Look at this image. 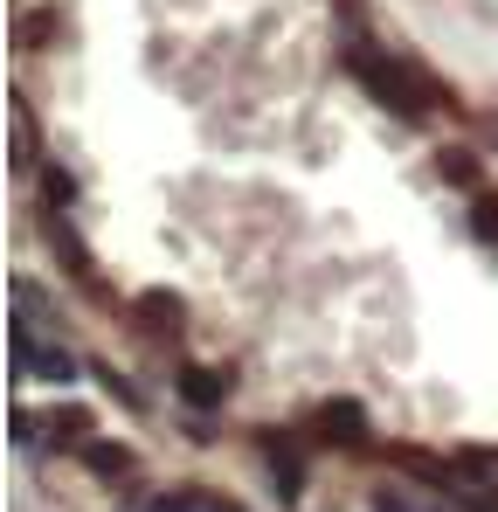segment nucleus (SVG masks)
<instances>
[{
  "instance_id": "f257e3e1",
  "label": "nucleus",
  "mask_w": 498,
  "mask_h": 512,
  "mask_svg": "<svg viewBox=\"0 0 498 512\" xmlns=\"http://www.w3.org/2000/svg\"><path fill=\"white\" fill-rule=\"evenodd\" d=\"M353 77L374 90L388 111H402V118H415V111H429V104H443V84H429L415 63H395V56H367V49H353Z\"/></svg>"
},
{
  "instance_id": "f03ea898",
  "label": "nucleus",
  "mask_w": 498,
  "mask_h": 512,
  "mask_svg": "<svg viewBox=\"0 0 498 512\" xmlns=\"http://www.w3.org/2000/svg\"><path fill=\"white\" fill-rule=\"evenodd\" d=\"M263 457H270V471H277V499L298 506V499H305V464H298L291 436H284V429H263Z\"/></svg>"
},
{
  "instance_id": "7ed1b4c3",
  "label": "nucleus",
  "mask_w": 498,
  "mask_h": 512,
  "mask_svg": "<svg viewBox=\"0 0 498 512\" xmlns=\"http://www.w3.org/2000/svg\"><path fill=\"white\" fill-rule=\"evenodd\" d=\"M42 236H49V250L63 256V270H70L77 284H90V277H97V270H90V250L77 243V229H70L63 215H42Z\"/></svg>"
},
{
  "instance_id": "20e7f679",
  "label": "nucleus",
  "mask_w": 498,
  "mask_h": 512,
  "mask_svg": "<svg viewBox=\"0 0 498 512\" xmlns=\"http://www.w3.org/2000/svg\"><path fill=\"white\" fill-rule=\"evenodd\" d=\"M180 402L222 409V402H229V374H222V367H187V374H180Z\"/></svg>"
},
{
  "instance_id": "39448f33",
  "label": "nucleus",
  "mask_w": 498,
  "mask_h": 512,
  "mask_svg": "<svg viewBox=\"0 0 498 512\" xmlns=\"http://www.w3.org/2000/svg\"><path fill=\"white\" fill-rule=\"evenodd\" d=\"M139 319H146L153 340H173L180 333V298L173 291H139Z\"/></svg>"
},
{
  "instance_id": "423d86ee",
  "label": "nucleus",
  "mask_w": 498,
  "mask_h": 512,
  "mask_svg": "<svg viewBox=\"0 0 498 512\" xmlns=\"http://www.w3.org/2000/svg\"><path fill=\"white\" fill-rule=\"evenodd\" d=\"M319 429H326V443H360V436H367V416H360L353 402H326V409H319Z\"/></svg>"
},
{
  "instance_id": "0eeeda50",
  "label": "nucleus",
  "mask_w": 498,
  "mask_h": 512,
  "mask_svg": "<svg viewBox=\"0 0 498 512\" xmlns=\"http://www.w3.org/2000/svg\"><path fill=\"white\" fill-rule=\"evenodd\" d=\"M153 512H243V506H229V499H215V492L187 485V492H166V499H153Z\"/></svg>"
},
{
  "instance_id": "6e6552de",
  "label": "nucleus",
  "mask_w": 498,
  "mask_h": 512,
  "mask_svg": "<svg viewBox=\"0 0 498 512\" xmlns=\"http://www.w3.org/2000/svg\"><path fill=\"white\" fill-rule=\"evenodd\" d=\"M83 464L104 471V478H125V471H132V450H118V443H83Z\"/></svg>"
},
{
  "instance_id": "1a4fd4ad",
  "label": "nucleus",
  "mask_w": 498,
  "mask_h": 512,
  "mask_svg": "<svg viewBox=\"0 0 498 512\" xmlns=\"http://www.w3.org/2000/svg\"><path fill=\"white\" fill-rule=\"evenodd\" d=\"M70 194H77V180L49 160V167H42V201H49V215H63V201H70Z\"/></svg>"
},
{
  "instance_id": "9d476101",
  "label": "nucleus",
  "mask_w": 498,
  "mask_h": 512,
  "mask_svg": "<svg viewBox=\"0 0 498 512\" xmlns=\"http://www.w3.org/2000/svg\"><path fill=\"white\" fill-rule=\"evenodd\" d=\"M471 229H478L485 243H498V201H492V194H485V201L471 208Z\"/></svg>"
},
{
  "instance_id": "9b49d317",
  "label": "nucleus",
  "mask_w": 498,
  "mask_h": 512,
  "mask_svg": "<svg viewBox=\"0 0 498 512\" xmlns=\"http://www.w3.org/2000/svg\"><path fill=\"white\" fill-rule=\"evenodd\" d=\"M443 180L464 187V180H471V153H443Z\"/></svg>"
},
{
  "instance_id": "f8f14e48",
  "label": "nucleus",
  "mask_w": 498,
  "mask_h": 512,
  "mask_svg": "<svg viewBox=\"0 0 498 512\" xmlns=\"http://www.w3.org/2000/svg\"><path fill=\"white\" fill-rule=\"evenodd\" d=\"M374 512H409V499L402 492H374Z\"/></svg>"
}]
</instances>
